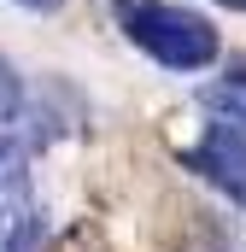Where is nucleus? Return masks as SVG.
Returning <instances> with one entry per match:
<instances>
[{
  "mask_svg": "<svg viewBox=\"0 0 246 252\" xmlns=\"http://www.w3.org/2000/svg\"><path fill=\"white\" fill-rule=\"evenodd\" d=\"M112 18H118L123 35L147 59H158L164 70H205L223 53L217 24L187 12V6H176V0H112Z\"/></svg>",
  "mask_w": 246,
  "mask_h": 252,
  "instance_id": "f257e3e1",
  "label": "nucleus"
},
{
  "mask_svg": "<svg viewBox=\"0 0 246 252\" xmlns=\"http://www.w3.org/2000/svg\"><path fill=\"white\" fill-rule=\"evenodd\" d=\"M41 252H112V241H106V229H100L94 217H76V223H64Z\"/></svg>",
  "mask_w": 246,
  "mask_h": 252,
  "instance_id": "39448f33",
  "label": "nucleus"
},
{
  "mask_svg": "<svg viewBox=\"0 0 246 252\" xmlns=\"http://www.w3.org/2000/svg\"><path fill=\"white\" fill-rule=\"evenodd\" d=\"M217 6H229V12H246V0H217Z\"/></svg>",
  "mask_w": 246,
  "mask_h": 252,
  "instance_id": "1a4fd4ad",
  "label": "nucleus"
},
{
  "mask_svg": "<svg viewBox=\"0 0 246 252\" xmlns=\"http://www.w3.org/2000/svg\"><path fill=\"white\" fill-rule=\"evenodd\" d=\"M199 106H205L211 118H235V124L246 129V70L223 76V82H211V88L199 94Z\"/></svg>",
  "mask_w": 246,
  "mask_h": 252,
  "instance_id": "20e7f679",
  "label": "nucleus"
},
{
  "mask_svg": "<svg viewBox=\"0 0 246 252\" xmlns=\"http://www.w3.org/2000/svg\"><path fill=\"white\" fill-rule=\"evenodd\" d=\"M18 6H30V12H59L64 0H18Z\"/></svg>",
  "mask_w": 246,
  "mask_h": 252,
  "instance_id": "6e6552de",
  "label": "nucleus"
},
{
  "mask_svg": "<svg viewBox=\"0 0 246 252\" xmlns=\"http://www.w3.org/2000/svg\"><path fill=\"white\" fill-rule=\"evenodd\" d=\"M18 106H24V88H18V70H12V64L0 59V118H12Z\"/></svg>",
  "mask_w": 246,
  "mask_h": 252,
  "instance_id": "423d86ee",
  "label": "nucleus"
},
{
  "mask_svg": "<svg viewBox=\"0 0 246 252\" xmlns=\"http://www.w3.org/2000/svg\"><path fill=\"white\" fill-rule=\"evenodd\" d=\"M18 164H24V158H18V147H12V141L0 135V188H6L12 176H18Z\"/></svg>",
  "mask_w": 246,
  "mask_h": 252,
  "instance_id": "0eeeda50",
  "label": "nucleus"
},
{
  "mask_svg": "<svg viewBox=\"0 0 246 252\" xmlns=\"http://www.w3.org/2000/svg\"><path fill=\"white\" fill-rule=\"evenodd\" d=\"M158 241H164V252H229L223 235H217V223H211L205 211H187V205H170Z\"/></svg>",
  "mask_w": 246,
  "mask_h": 252,
  "instance_id": "7ed1b4c3",
  "label": "nucleus"
},
{
  "mask_svg": "<svg viewBox=\"0 0 246 252\" xmlns=\"http://www.w3.org/2000/svg\"><path fill=\"white\" fill-rule=\"evenodd\" d=\"M187 164H193L211 188H223L229 199L246 205V129L235 124V118H211L205 135H199V147L187 153Z\"/></svg>",
  "mask_w": 246,
  "mask_h": 252,
  "instance_id": "f03ea898",
  "label": "nucleus"
}]
</instances>
